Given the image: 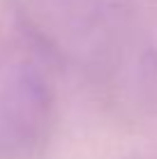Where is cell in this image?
Instances as JSON below:
<instances>
[{
	"label": "cell",
	"instance_id": "cell-1",
	"mask_svg": "<svg viewBox=\"0 0 157 159\" xmlns=\"http://www.w3.org/2000/svg\"><path fill=\"white\" fill-rule=\"evenodd\" d=\"M37 48L83 74H109L132 30V0H12Z\"/></svg>",
	"mask_w": 157,
	"mask_h": 159
},
{
	"label": "cell",
	"instance_id": "cell-2",
	"mask_svg": "<svg viewBox=\"0 0 157 159\" xmlns=\"http://www.w3.org/2000/svg\"><path fill=\"white\" fill-rule=\"evenodd\" d=\"M56 125V95L42 67L23 56L0 60V155L30 159Z\"/></svg>",
	"mask_w": 157,
	"mask_h": 159
}]
</instances>
